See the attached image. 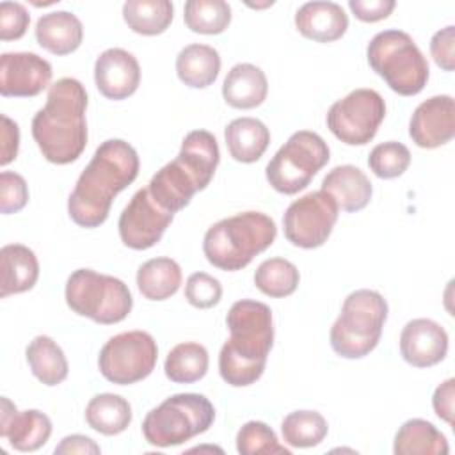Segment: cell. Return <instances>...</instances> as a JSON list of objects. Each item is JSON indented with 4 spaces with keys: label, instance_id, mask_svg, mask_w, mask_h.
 I'll return each mask as SVG.
<instances>
[{
    "label": "cell",
    "instance_id": "1",
    "mask_svg": "<svg viewBox=\"0 0 455 455\" xmlns=\"http://www.w3.org/2000/svg\"><path fill=\"white\" fill-rule=\"evenodd\" d=\"M139 155L123 139L101 142L87 167L82 171L68 199V213L80 228L101 226L114 197L139 176Z\"/></svg>",
    "mask_w": 455,
    "mask_h": 455
},
{
    "label": "cell",
    "instance_id": "2",
    "mask_svg": "<svg viewBox=\"0 0 455 455\" xmlns=\"http://www.w3.org/2000/svg\"><path fill=\"white\" fill-rule=\"evenodd\" d=\"M87 91L76 78L50 85L46 103L32 119V137L43 156L57 165L75 162L87 146Z\"/></svg>",
    "mask_w": 455,
    "mask_h": 455
},
{
    "label": "cell",
    "instance_id": "3",
    "mask_svg": "<svg viewBox=\"0 0 455 455\" xmlns=\"http://www.w3.org/2000/svg\"><path fill=\"white\" fill-rule=\"evenodd\" d=\"M229 339L219 354V373L233 387L254 384L274 345L272 311L259 300H236L226 316Z\"/></svg>",
    "mask_w": 455,
    "mask_h": 455
},
{
    "label": "cell",
    "instance_id": "4",
    "mask_svg": "<svg viewBox=\"0 0 455 455\" xmlns=\"http://www.w3.org/2000/svg\"><path fill=\"white\" fill-rule=\"evenodd\" d=\"M275 235L277 228L272 217L261 212H243L210 226L203 238V252L213 267L235 272L268 249Z\"/></svg>",
    "mask_w": 455,
    "mask_h": 455
},
{
    "label": "cell",
    "instance_id": "5",
    "mask_svg": "<svg viewBox=\"0 0 455 455\" xmlns=\"http://www.w3.org/2000/svg\"><path fill=\"white\" fill-rule=\"evenodd\" d=\"M370 68L402 96H414L428 82V60L414 39L398 28L375 34L366 48Z\"/></svg>",
    "mask_w": 455,
    "mask_h": 455
},
{
    "label": "cell",
    "instance_id": "6",
    "mask_svg": "<svg viewBox=\"0 0 455 455\" xmlns=\"http://www.w3.org/2000/svg\"><path fill=\"white\" fill-rule=\"evenodd\" d=\"M387 318V302L375 290H355L348 293L341 313L331 327V347L345 359L368 355L380 339Z\"/></svg>",
    "mask_w": 455,
    "mask_h": 455
},
{
    "label": "cell",
    "instance_id": "7",
    "mask_svg": "<svg viewBox=\"0 0 455 455\" xmlns=\"http://www.w3.org/2000/svg\"><path fill=\"white\" fill-rule=\"evenodd\" d=\"M213 419L215 409L204 395L178 393L146 414L142 434L149 444L169 448L206 432Z\"/></svg>",
    "mask_w": 455,
    "mask_h": 455
},
{
    "label": "cell",
    "instance_id": "8",
    "mask_svg": "<svg viewBox=\"0 0 455 455\" xmlns=\"http://www.w3.org/2000/svg\"><path fill=\"white\" fill-rule=\"evenodd\" d=\"M66 302L73 313L101 325L123 322L133 306L130 288L121 279L91 268H78L68 277Z\"/></svg>",
    "mask_w": 455,
    "mask_h": 455
},
{
    "label": "cell",
    "instance_id": "9",
    "mask_svg": "<svg viewBox=\"0 0 455 455\" xmlns=\"http://www.w3.org/2000/svg\"><path fill=\"white\" fill-rule=\"evenodd\" d=\"M329 158V146L318 133L299 130L268 162L265 169L267 181L279 194L293 196L311 183Z\"/></svg>",
    "mask_w": 455,
    "mask_h": 455
},
{
    "label": "cell",
    "instance_id": "10",
    "mask_svg": "<svg viewBox=\"0 0 455 455\" xmlns=\"http://www.w3.org/2000/svg\"><path fill=\"white\" fill-rule=\"evenodd\" d=\"M158 347L146 331H128L112 336L100 350V373L112 384L128 386L151 375Z\"/></svg>",
    "mask_w": 455,
    "mask_h": 455
},
{
    "label": "cell",
    "instance_id": "11",
    "mask_svg": "<svg viewBox=\"0 0 455 455\" xmlns=\"http://www.w3.org/2000/svg\"><path fill=\"white\" fill-rule=\"evenodd\" d=\"M384 117V98L373 89H355L331 105L327 128L348 146H364L377 135Z\"/></svg>",
    "mask_w": 455,
    "mask_h": 455
},
{
    "label": "cell",
    "instance_id": "12",
    "mask_svg": "<svg viewBox=\"0 0 455 455\" xmlns=\"http://www.w3.org/2000/svg\"><path fill=\"white\" fill-rule=\"evenodd\" d=\"M338 204L323 190L295 199L284 212L283 229L290 243L300 249H316L327 242L338 220Z\"/></svg>",
    "mask_w": 455,
    "mask_h": 455
},
{
    "label": "cell",
    "instance_id": "13",
    "mask_svg": "<svg viewBox=\"0 0 455 455\" xmlns=\"http://www.w3.org/2000/svg\"><path fill=\"white\" fill-rule=\"evenodd\" d=\"M174 213L164 210L149 194L148 187L133 194L123 210L117 229L121 242L135 251H146L160 242L172 222Z\"/></svg>",
    "mask_w": 455,
    "mask_h": 455
},
{
    "label": "cell",
    "instance_id": "14",
    "mask_svg": "<svg viewBox=\"0 0 455 455\" xmlns=\"http://www.w3.org/2000/svg\"><path fill=\"white\" fill-rule=\"evenodd\" d=\"M52 80V64L32 52H7L0 57V94L34 98Z\"/></svg>",
    "mask_w": 455,
    "mask_h": 455
},
{
    "label": "cell",
    "instance_id": "15",
    "mask_svg": "<svg viewBox=\"0 0 455 455\" xmlns=\"http://www.w3.org/2000/svg\"><path fill=\"white\" fill-rule=\"evenodd\" d=\"M409 135L418 148L434 149L450 142L455 135V101L448 94L421 101L409 123Z\"/></svg>",
    "mask_w": 455,
    "mask_h": 455
},
{
    "label": "cell",
    "instance_id": "16",
    "mask_svg": "<svg viewBox=\"0 0 455 455\" xmlns=\"http://www.w3.org/2000/svg\"><path fill=\"white\" fill-rule=\"evenodd\" d=\"M52 435L50 418L36 409L18 411L16 405L2 396L0 437L7 439L18 451H36L48 443Z\"/></svg>",
    "mask_w": 455,
    "mask_h": 455
},
{
    "label": "cell",
    "instance_id": "17",
    "mask_svg": "<svg viewBox=\"0 0 455 455\" xmlns=\"http://www.w3.org/2000/svg\"><path fill=\"white\" fill-rule=\"evenodd\" d=\"M94 82L105 98L126 100L140 84L139 60L123 48H108L94 62Z\"/></svg>",
    "mask_w": 455,
    "mask_h": 455
},
{
    "label": "cell",
    "instance_id": "18",
    "mask_svg": "<svg viewBox=\"0 0 455 455\" xmlns=\"http://www.w3.org/2000/svg\"><path fill=\"white\" fill-rule=\"evenodd\" d=\"M400 354L411 366H434L448 354V332L430 318H414L402 329Z\"/></svg>",
    "mask_w": 455,
    "mask_h": 455
},
{
    "label": "cell",
    "instance_id": "19",
    "mask_svg": "<svg viewBox=\"0 0 455 455\" xmlns=\"http://www.w3.org/2000/svg\"><path fill=\"white\" fill-rule=\"evenodd\" d=\"M297 30L316 43H332L348 28V16L336 2H306L295 12Z\"/></svg>",
    "mask_w": 455,
    "mask_h": 455
},
{
    "label": "cell",
    "instance_id": "20",
    "mask_svg": "<svg viewBox=\"0 0 455 455\" xmlns=\"http://www.w3.org/2000/svg\"><path fill=\"white\" fill-rule=\"evenodd\" d=\"M174 160L194 180L197 190H204L220 162L217 139L206 130H192L185 135L181 149Z\"/></svg>",
    "mask_w": 455,
    "mask_h": 455
},
{
    "label": "cell",
    "instance_id": "21",
    "mask_svg": "<svg viewBox=\"0 0 455 455\" xmlns=\"http://www.w3.org/2000/svg\"><path fill=\"white\" fill-rule=\"evenodd\" d=\"M334 197L338 208L343 212H359L371 199V183L368 176L355 165L345 164L331 169L322 181V188Z\"/></svg>",
    "mask_w": 455,
    "mask_h": 455
},
{
    "label": "cell",
    "instance_id": "22",
    "mask_svg": "<svg viewBox=\"0 0 455 455\" xmlns=\"http://www.w3.org/2000/svg\"><path fill=\"white\" fill-rule=\"evenodd\" d=\"M0 297L23 293L34 288L39 277V261L23 243H7L0 249Z\"/></svg>",
    "mask_w": 455,
    "mask_h": 455
},
{
    "label": "cell",
    "instance_id": "23",
    "mask_svg": "<svg viewBox=\"0 0 455 455\" xmlns=\"http://www.w3.org/2000/svg\"><path fill=\"white\" fill-rule=\"evenodd\" d=\"M36 39L46 52L53 55H68L82 44L84 27L73 12L53 11L37 20Z\"/></svg>",
    "mask_w": 455,
    "mask_h": 455
},
{
    "label": "cell",
    "instance_id": "24",
    "mask_svg": "<svg viewBox=\"0 0 455 455\" xmlns=\"http://www.w3.org/2000/svg\"><path fill=\"white\" fill-rule=\"evenodd\" d=\"M268 92V82L265 73L249 62L233 66L222 84L224 101L240 110L259 107Z\"/></svg>",
    "mask_w": 455,
    "mask_h": 455
},
{
    "label": "cell",
    "instance_id": "25",
    "mask_svg": "<svg viewBox=\"0 0 455 455\" xmlns=\"http://www.w3.org/2000/svg\"><path fill=\"white\" fill-rule=\"evenodd\" d=\"M148 190L151 197L171 213L183 210L190 203L194 194L199 192L194 180L176 160L165 164L160 171H156L148 185Z\"/></svg>",
    "mask_w": 455,
    "mask_h": 455
},
{
    "label": "cell",
    "instance_id": "26",
    "mask_svg": "<svg viewBox=\"0 0 455 455\" xmlns=\"http://www.w3.org/2000/svg\"><path fill=\"white\" fill-rule=\"evenodd\" d=\"M224 139L229 155L242 164L258 162L270 144V132L256 117L233 119L226 130Z\"/></svg>",
    "mask_w": 455,
    "mask_h": 455
},
{
    "label": "cell",
    "instance_id": "27",
    "mask_svg": "<svg viewBox=\"0 0 455 455\" xmlns=\"http://www.w3.org/2000/svg\"><path fill=\"white\" fill-rule=\"evenodd\" d=\"M220 71V55L213 46L208 44H188L176 57L178 78L192 87L204 89L212 85Z\"/></svg>",
    "mask_w": 455,
    "mask_h": 455
},
{
    "label": "cell",
    "instance_id": "28",
    "mask_svg": "<svg viewBox=\"0 0 455 455\" xmlns=\"http://www.w3.org/2000/svg\"><path fill=\"white\" fill-rule=\"evenodd\" d=\"M393 451L396 455H446L450 446L444 434L430 421L414 418L398 428Z\"/></svg>",
    "mask_w": 455,
    "mask_h": 455
},
{
    "label": "cell",
    "instance_id": "29",
    "mask_svg": "<svg viewBox=\"0 0 455 455\" xmlns=\"http://www.w3.org/2000/svg\"><path fill=\"white\" fill-rule=\"evenodd\" d=\"M85 421L103 435H117L132 423V405L121 395H96L85 407Z\"/></svg>",
    "mask_w": 455,
    "mask_h": 455
},
{
    "label": "cell",
    "instance_id": "30",
    "mask_svg": "<svg viewBox=\"0 0 455 455\" xmlns=\"http://www.w3.org/2000/svg\"><path fill=\"white\" fill-rule=\"evenodd\" d=\"M25 357L34 377L44 386H57L68 377V359L57 341L50 336H36L28 343Z\"/></svg>",
    "mask_w": 455,
    "mask_h": 455
},
{
    "label": "cell",
    "instance_id": "31",
    "mask_svg": "<svg viewBox=\"0 0 455 455\" xmlns=\"http://www.w3.org/2000/svg\"><path fill=\"white\" fill-rule=\"evenodd\" d=\"M181 284V268L171 258H153L137 270L139 291L149 300L172 297Z\"/></svg>",
    "mask_w": 455,
    "mask_h": 455
},
{
    "label": "cell",
    "instance_id": "32",
    "mask_svg": "<svg viewBox=\"0 0 455 455\" xmlns=\"http://www.w3.org/2000/svg\"><path fill=\"white\" fill-rule=\"evenodd\" d=\"M174 7L169 0H128L123 5V18L130 30L140 36H158L172 21Z\"/></svg>",
    "mask_w": 455,
    "mask_h": 455
},
{
    "label": "cell",
    "instance_id": "33",
    "mask_svg": "<svg viewBox=\"0 0 455 455\" xmlns=\"http://www.w3.org/2000/svg\"><path fill=\"white\" fill-rule=\"evenodd\" d=\"M208 364V350L201 343L185 341L167 354L164 370L169 380L176 384H192L206 375Z\"/></svg>",
    "mask_w": 455,
    "mask_h": 455
},
{
    "label": "cell",
    "instance_id": "34",
    "mask_svg": "<svg viewBox=\"0 0 455 455\" xmlns=\"http://www.w3.org/2000/svg\"><path fill=\"white\" fill-rule=\"evenodd\" d=\"M183 20L196 34L217 36L231 23V5L224 0H188L183 7Z\"/></svg>",
    "mask_w": 455,
    "mask_h": 455
},
{
    "label": "cell",
    "instance_id": "35",
    "mask_svg": "<svg viewBox=\"0 0 455 455\" xmlns=\"http://www.w3.org/2000/svg\"><path fill=\"white\" fill-rule=\"evenodd\" d=\"M299 281V268L284 258L265 259L254 272L256 288L272 299H283L291 295L297 290Z\"/></svg>",
    "mask_w": 455,
    "mask_h": 455
},
{
    "label": "cell",
    "instance_id": "36",
    "mask_svg": "<svg viewBox=\"0 0 455 455\" xmlns=\"http://www.w3.org/2000/svg\"><path fill=\"white\" fill-rule=\"evenodd\" d=\"M327 421L316 411H293L281 423L283 441L293 448H313L327 435Z\"/></svg>",
    "mask_w": 455,
    "mask_h": 455
},
{
    "label": "cell",
    "instance_id": "37",
    "mask_svg": "<svg viewBox=\"0 0 455 455\" xmlns=\"http://www.w3.org/2000/svg\"><path fill=\"white\" fill-rule=\"evenodd\" d=\"M236 451L240 455H290L291 451L277 441L275 432L263 421H247L236 434Z\"/></svg>",
    "mask_w": 455,
    "mask_h": 455
},
{
    "label": "cell",
    "instance_id": "38",
    "mask_svg": "<svg viewBox=\"0 0 455 455\" xmlns=\"http://www.w3.org/2000/svg\"><path fill=\"white\" fill-rule=\"evenodd\" d=\"M411 164V151L396 140L377 144L368 156V167L380 180H393L402 176Z\"/></svg>",
    "mask_w": 455,
    "mask_h": 455
},
{
    "label": "cell",
    "instance_id": "39",
    "mask_svg": "<svg viewBox=\"0 0 455 455\" xmlns=\"http://www.w3.org/2000/svg\"><path fill=\"white\" fill-rule=\"evenodd\" d=\"M222 284L206 272H194L185 284V299L197 309H208L220 302Z\"/></svg>",
    "mask_w": 455,
    "mask_h": 455
},
{
    "label": "cell",
    "instance_id": "40",
    "mask_svg": "<svg viewBox=\"0 0 455 455\" xmlns=\"http://www.w3.org/2000/svg\"><path fill=\"white\" fill-rule=\"evenodd\" d=\"M28 201V187L21 174L4 171L0 174V212L4 215L16 213L25 208Z\"/></svg>",
    "mask_w": 455,
    "mask_h": 455
},
{
    "label": "cell",
    "instance_id": "41",
    "mask_svg": "<svg viewBox=\"0 0 455 455\" xmlns=\"http://www.w3.org/2000/svg\"><path fill=\"white\" fill-rule=\"evenodd\" d=\"M30 23V14L27 7L20 2H2L0 4V39L14 41L25 36Z\"/></svg>",
    "mask_w": 455,
    "mask_h": 455
},
{
    "label": "cell",
    "instance_id": "42",
    "mask_svg": "<svg viewBox=\"0 0 455 455\" xmlns=\"http://www.w3.org/2000/svg\"><path fill=\"white\" fill-rule=\"evenodd\" d=\"M453 46H455V27L453 25H448V27L437 30L430 39L432 59L444 71H453V68H455Z\"/></svg>",
    "mask_w": 455,
    "mask_h": 455
},
{
    "label": "cell",
    "instance_id": "43",
    "mask_svg": "<svg viewBox=\"0 0 455 455\" xmlns=\"http://www.w3.org/2000/svg\"><path fill=\"white\" fill-rule=\"evenodd\" d=\"M395 5L396 4L393 0H348L352 14L366 23L386 20L393 12Z\"/></svg>",
    "mask_w": 455,
    "mask_h": 455
},
{
    "label": "cell",
    "instance_id": "44",
    "mask_svg": "<svg viewBox=\"0 0 455 455\" xmlns=\"http://www.w3.org/2000/svg\"><path fill=\"white\" fill-rule=\"evenodd\" d=\"M2 119V132H0V165L11 164L18 156V148H20V128L18 124L7 117L5 114L0 116Z\"/></svg>",
    "mask_w": 455,
    "mask_h": 455
},
{
    "label": "cell",
    "instance_id": "45",
    "mask_svg": "<svg viewBox=\"0 0 455 455\" xmlns=\"http://www.w3.org/2000/svg\"><path fill=\"white\" fill-rule=\"evenodd\" d=\"M453 400H455V379L441 382L432 396V405L439 419L453 425Z\"/></svg>",
    "mask_w": 455,
    "mask_h": 455
},
{
    "label": "cell",
    "instance_id": "46",
    "mask_svg": "<svg viewBox=\"0 0 455 455\" xmlns=\"http://www.w3.org/2000/svg\"><path fill=\"white\" fill-rule=\"evenodd\" d=\"M101 450L100 446L87 435L82 434H73V435H66L57 446H55V453H80V455H98Z\"/></svg>",
    "mask_w": 455,
    "mask_h": 455
},
{
    "label": "cell",
    "instance_id": "47",
    "mask_svg": "<svg viewBox=\"0 0 455 455\" xmlns=\"http://www.w3.org/2000/svg\"><path fill=\"white\" fill-rule=\"evenodd\" d=\"M249 7H268V5H274V2H265V4H247Z\"/></svg>",
    "mask_w": 455,
    "mask_h": 455
}]
</instances>
